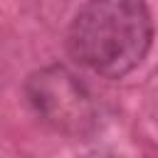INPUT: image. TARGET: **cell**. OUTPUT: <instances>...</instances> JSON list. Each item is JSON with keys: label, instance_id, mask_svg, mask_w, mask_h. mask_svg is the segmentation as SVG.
<instances>
[{"label": "cell", "instance_id": "7a4b0ae2", "mask_svg": "<svg viewBox=\"0 0 158 158\" xmlns=\"http://www.w3.org/2000/svg\"><path fill=\"white\" fill-rule=\"evenodd\" d=\"M27 99L35 111L59 131L81 133L91 118L94 106L84 84L62 67H49L30 77Z\"/></svg>", "mask_w": 158, "mask_h": 158}, {"label": "cell", "instance_id": "6da1fadb", "mask_svg": "<svg viewBox=\"0 0 158 158\" xmlns=\"http://www.w3.org/2000/svg\"><path fill=\"white\" fill-rule=\"evenodd\" d=\"M153 37L143 0H91L72 20L67 47L86 69L101 77H123L136 69Z\"/></svg>", "mask_w": 158, "mask_h": 158}]
</instances>
